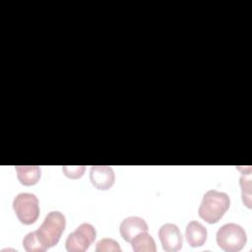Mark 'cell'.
Masks as SVG:
<instances>
[{"instance_id": "cell-1", "label": "cell", "mask_w": 252, "mask_h": 252, "mask_svg": "<svg viewBox=\"0 0 252 252\" xmlns=\"http://www.w3.org/2000/svg\"><path fill=\"white\" fill-rule=\"evenodd\" d=\"M230 200L226 193L214 189L209 190L203 196L198 214L207 222L216 223L228 210Z\"/></svg>"}, {"instance_id": "cell-2", "label": "cell", "mask_w": 252, "mask_h": 252, "mask_svg": "<svg viewBox=\"0 0 252 252\" xmlns=\"http://www.w3.org/2000/svg\"><path fill=\"white\" fill-rule=\"evenodd\" d=\"M66 225L65 216L59 211H51L45 217L41 225L35 230L40 242L48 249L56 245Z\"/></svg>"}, {"instance_id": "cell-3", "label": "cell", "mask_w": 252, "mask_h": 252, "mask_svg": "<svg viewBox=\"0 0 252 252\" xmlns=\"http://www.w3.org/2000/svg\"><path fill=\"white\" fill-rule=\"evenodd\" d=\"M217 243L226 252H237L241 250L247 241L244 228L234 222L221 225L217 231Z\"/></svg>"}, {"instance_id": "cell-4", "label": "cell", "mask_w": 252, "mask_h": 252, "mask_svg": "<svg viewBox=\"0 0 252 252\" xmlns=\"http://www.w3.org/2000/svg\"><path fill=\"white\" fill-rule=\"evenodd\" d=\"M13 209L19 220L24 224L35 222L39 216V203L32 193H20L13 200Z\"/></svg>"}, {"instance_id": "cell-5", "label": "cell", "mask_w": 252, "mask_h": 252, "mask_svg": "<svg viewBox=\"0 0 252 252\" xmlns=\"http://www.w3.org/2000/svg\"><path fill=\"white\" fill-rule=\"evenodd\" d=\"M95 228L89 222L81 223L66 239V249L69 252H84L94 241Z\"/></svg>"}, {"instance_id": "cell-6", "label": "cell", "mask_w": 252, "mask_h": 252, "mask_svg": "<svg viewBox=\"0 0 252 252\" xmlns=\"http://www.w3.org/2000/svg\"><path fill=\"white\" fill-rule=\"evenodd\" d=\"M158 237L163 250L167 252H175L182 247V235L174 223L162 224L158 230Z\"/></svg>"}, {"instance_id": "cell-7", "label": "cell", "mask_w": 252, "mask_h": 252, "mask_svg": "<svg viewBox=\"0 0 252 252\" xmlns=\"http://www.w3.org/2000/svg\"><path fill=\"white\" fill-rule=\"evenodd\" d=\"M92 184L99 190L109 189L115 180L113 169L107 165H93L90 170Z\"/></svg>"}, {"instance_id": "cell-8", "label": "cell", "mask_w": 252, "mask_h": 252, "mask_svg": "<svg viewBox=\"0 0 252 252\" xmlns=\"http://www.w3.org/2000/svg\"><path fill=\"white\" fill-rule=\"evenodd\" d=\"M149 227L146 220L136 216H131L124 219L119 226L120 234L122 238L127 242H131L132 238L139 232L147 231Z\"/></svg>"}, {"instance_id": "cell-9", "label": "cell", "mask_w": 252, "mask_h": 252, "mask_svg": "<svg viewBox=\"0 0 252 252\" xmlns=\"http://www.w3.org/2000/svg\"><path fill=\"white\" fill-rule=\"evenodd\" d=\"M185 236L190 246L198 247L202 246L206 242L208 232L206 227L201 222L198 220H191L186 225Z\"/></svg>"}, {"instance_id": "cell-10", "label": "cell", "mask_w": 252, "mask_h": 252, "mask_svg": "<svg viewBox=\"0 0 252 252\" xmlns=\"http://www.w3.org/2000/svg\"><path fill=\"white\" fill-rule=\"evenodd\" d=\"M15 169L19 181L26 186L36 184L40 178V167L37 165H17Z\"/></svg>"}, {"instance_id": "cell-11", "label": "cell", "mask_w": 252, "mask_h": 252, "mask_svg": "<svg viewBox=\"0 0 252 252\" xmlns=\"http://www.w3.org/2000/svg\"><path fill=\"white\" fill-rule=\"evenodd\" d=\"M132 248L135 252H155L157 250L154 238L147 231L139 232L131 240Z\"/></svg>"}, {"instance_id": "cell-12", "label": "cell", "mask_w": 252, "mask_h": 252, "mask_svg": "<svg viewBox=\"0 0 252 252\" xmlns=\"http://www.w3.org/2000/svg\"><path fill=\"white\" fill-rule=\"evenodd\" d=\"M23 246L28 252H43L47 250V248L38 239L35 231L26 234L23 239Z\"/></svg>"}, {"instance_id": "cell-13", "label": "cell", "mask_w": 252, "mask_h": 252, "mask_svg": "<svg viewBox=\"0 0 252 252\" xmlns=\"http://www.w3.org/2000/svg\"><path fill=\"white\" fill-rule=\"evenodd\" d=\"M240 186L242 190V201L248 207L251 208V174L242 172L240 177Z\"/></svg>"}, {"instance_id": "cell-14", "label": "cell", "mask_w": 252, "mask_h": 252, "mask_svg": "<svg viewBox=\"0 0 252 252\" xmlns=\"http://www.w3.org/2000/svg\"><path fill=\"white\" fill-rule=\"evenodd\" d=\"M96 252H104V251H121L119 243L112 238H102L97 241L95 245Z\"/></svg>"}, {"instance_id": "cell-15", "label": "cell", "mask_w": 252, "mask_h": 252, "mask_svg": "<svg viewBox=\"0 0 252 252\" xmlns=\"http://www.w3.org/2000/svg\"><path fill=\"white\" fill-rule=\"evenodd\" d=\"M63 172L65 173L66 176L70 178H79L83 175L85 171V166L84 165H76V166H63L62 167Z\"/></svg>"}]
</instances>
